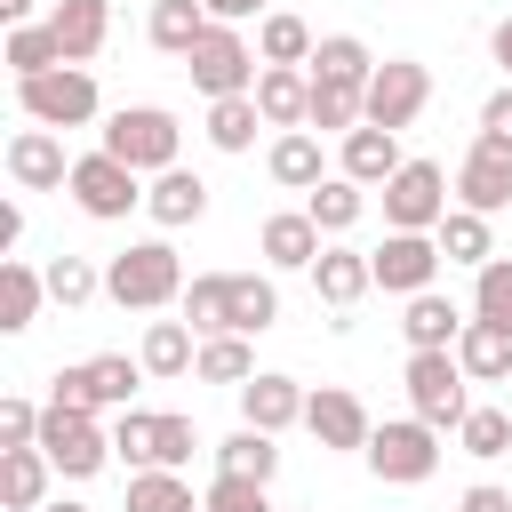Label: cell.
<instances>
[{"label":"cell","mask_w":512,"mask_h":512,"mask_svg":"<svg viewBox=\"0 0 512 512\" xmlns=\"http://www.w3.org/2000/svg\"><path fill=\"white\" fill-rule=\"evenodd\" d=\"M456 440H464V456H480V464L512 456V408H472V416L456 424Z\"/></svg>","instance_id":"42"},{"label":"cell","mask_w":512,"mask_h":512,"mask_svg":"<svg viewBox=\"0 0 512 512\" xmlns=\"http://www.w3.org/2000/svg\"><path fill=\"white\" fill-rule=\"evenodd\" d=\"M312 80H344V88H368V80H376V56H368V40H360V32H328V40L312 48Z\"/></svg>","instance_id":"33"},{"label":"cell","mask_w":512,"mask_h":512,"mask_svg":"<svg viewBox=\"0 0 512 512\" xmlns=\"http://www.w3.org/2000/svg\"><path fill=\"white\" fill-rule=\"evenodd\" d=\"M16 112L32 128H88L96 120V72L88 64H56L40 80H16Z\"/></svg>","instance_id":"6"},{"label":"cell","mask_w":512,"mask_h":512,"mask_svg":"<svg viewBox=\"0 0 512 512\" xmlns=\"http://www.w3.org/2000/svg\"><path fill=\"white\" fill-rule=\"evenodd\" d=\"M400 168H408V152H400V136H392V128H368V120H360V128L336 144V176H352L360 192H384Z\"/></svg>","instance_id":"15"},{"label":"cell","mask_w":512,"mask_h":512,"mask_svg":"<svg viewBox=\"0 0 512 512\" xmlns=\"http://www.w3.org/2000/svg\"><path fill=\"white\" fill-rule=\"evenodd\" d=\"M304 432L320 440V448H336V456H368V408H360V392H344V384H320L312 400H304Z\"/></svg>","instance_id":"13"},{"label":"cell","mask_w":512,"mask_h":512,"mask_svg":"<svg viewBox=\"0 0 512 512\" xmlns=\"http://www.w3.org/2000/svg\"><path fill=\"white\" fill-rule=\"evenodd\" d=\"M104 296L120 312H168V304H184V256L168 240H128L104 264Z\"/></svg>","instance_id":"1"},{"label":"cell","mask_w":512,"mask_h":512,"mask_svg":"<svg viewBox=\"0 0 512 512\" xmlns=\"http://www.w3.org/2000/svg\"><path fill=\"white\" fill-rule=\"evenodd\" d=\"M480 136H504V144H512V80H504V88L480 104Z\"/></svg>","instance_id":"49"},{"label":"cell","mask_w":512,"mask_h":512,"mask_svg":"<svg viewBox=\"0 0 512 512\" xmlns=\"http://www.w3.org/2000/svg\"><path fill=\"white\" fill-rule=\"evenodd\" d=\"M112 456H128V472H152V416H144V408H120Z\"/></svg>","instance_id":"46"},{"label":"cell","mask_w":512,"mask_h":512,"mask_svg":"<svg viewBox=\"0 0 512 512\" xmlns=\"http://www.w3.org/2000/svg\"><path fill=\"white\" fill-rule=\"evenodd\" d=\"M40 416L48 408H32L24 392H8L0 400V448H40Z\"/></svg>","instance_id":"47"},{"label":"cell","mask_w":512,"mask_h":512,"mask_svg":"<svg viewBox=\"0 0 512 512\" xmlns=\"http://www.w3.org/2000/svg\"><path fill=\"white\" fill-rule=\"evenodd\" d=\"M88 384H96V408H128L136 384H144V360H128V352H96V360H88Z\"/></svg>","instance_id":"41"},{"label":"cell","mask_w":512,"mask_h":512,"mask_svg":"<svg viewBox=\"0 0 512 512\" xmlns=\"http://www.w3.org/2000/svg\"><path fill=\"white\" fill-rule=\"evenodd\" d=\"M48 408L96 416V384H88V360H80V368H56V376H48Z\"/></svg>","instance_id":"48"},{"label":"cell","mask_w":512,"mask_h":512,"mask_svg":"<svg viewBox=\"0 0 512 512\" xmlns=\"http://www.w3.org/2000/svg\"><path fill=\"white\" fill-rule=\"evenodd\" d=\"M368 288H376L368 256H360V248H344V240H328V248H320V264H312V296H320L328 312H352Z\"/></svg>","instance_id":"20"},{"label":"cell","mask_w":512,"mask_h":512,"mask_svg":"<svg viewBox=\"0 0 512 512\" xmlns=\"http://www.w3.org/2000/svg\"><path fill=\"white\" fill-rule=\"evenodd\" d=\"M0 24L16 32V24H32V0H0Z\"/></svg>","instance_id":"54"},{"label":"cell","mask_w":512,"mask_h":512,"mask_svg":"<svg viewBox=\"0 0 512 512\" xmlns=\"http://www.w3.org/2000/svg\"><path fill=\"white\" fill-rule=\"evenodd\" d=\"M144 32H152L160 56H192V48L208 40V8H200V0H152V24H144Z\"/></svg>","instance_id":"31"},{"label":"cell","mask_w":512,"mask_h":512,"mask_svg":"<svg viewBox=\"0 0 512 512\" xmlns=\"http://www.w3.org/2000/svg\"><path fill=\"white\" fill-rule=\"evenodd\" d=\"M264 168H272V184H280V192H312V184H328V160H320V136H312V128L272 136Z\"/></svg>","instance_id":"23"},{"label":"cell","mask_w":512,"mask_h":512,"mask_svg":"<svg viewBox=\"0 0 512 512\" xmlns=\"http://www.w3.org/2000/svg\"><path fill=\"white\" fill-rule=\"evenodd\" d=\"M0 56H8V72H16V80H40V72H56V64H64V48H56V32H48V24H16Z\"/></svg>","instance_id":"38"},{"label":"cell","mask_w":512,"mask_h":512,"mask_svg":"<svg viewBox=\"0 0 512 512\" xmlns=\"http://www.w3.org/2000/svg\"><path fill=\"white\" fill-rule=\"evenodd\" d=\"M400 384H408V416H424L432 432H456L472 416V392H464L472 376L456 368V352H408Z\"/></svg>","instance_id":"4"},{"label":"cell","mask_w":512,"mask_h":512,"mask_svg":"<svg viewBox=\"0 0 512 512\" xmlns=\"http://www.w3.org/2000/svg\"><path fill=\"white\" fill-rule=\"evenodd\" d=\"M216 472H232V480H264V488H272V472H280V440L256 432V424H240L232 440H216Z\"/></svg>","instance_id":"30"},{"label":"cell","mask_w":512,"mask_h":512,"mask_svg":"<svg viewBox=\"0 0 512 512\" xmlns=\"http://www.w3.org/2000/svg\"><path fill=\"white\" fill-rule=\"evenodd\" d=\"M48 32H56V48H64V64H88L104 40H112V0H56L48 16H40Z\"/></svg>","instance_id":"19"},{"label":"cell","mask_w":512,"mask_h":512,"mask_svg":"<svg viewBox=\"0 0 512 512\" xmlns=\"http://www.w3.org/2000/svg\"><path fill=\"white\" fill-rule=\"evenodd\" d=\"M280 320V288L264 272H232V336H264Z\"/></svg>","instance_id":"35"},{"label":"cell","mask_w":512,"mask_h":512,"mask_svg":"<svg viewBox=\"0 0 512 512\" xmlns=\"http://www.w3.org/2000/svg\"><path fill=\"white\" fill-rule=\"evenodd\" d=\"M16 240H24V208H16V200H8V208H0V256H8V248H16Z\"/></svg>","instance_id":"52"},{"label":"cell","mask_w":512,"mask_h":512,"mask_svg":"<svg viewBox=\"0 0 512 512\" xmlns=\"http://www.w3.org/2000/svg\"><path fill=\"white\" fill-rule=\"evenodd\" d=\"M200 512H272V488H264V480H232V472H216V480L200 488Z\"/></svg>","instance_id":"45"},{"label":"cell","mask_w":512,"mask_h":512,"mask_svg":"<svg viewBox=\"0 0 512 512\" xmlns=\"http://www.w3.org/2000/svg\"><path fill=\"white\" fill-rule=\"evenodd\" d=\"M128 512H200L184 472H128Z\"/></svg>","instance_id":"37"},{"label":"cell","mask_w":512,"mask_h":512,"mask_svg":"<svg viewBox=\"0 0 512 512\" xmlns=\"http://www.w3.org/2000/svg\"><path fill=\"white\" fill-rule=\"evenodd\" d=\"M312 48H320V40H312V24H304L296 8H272V16L256 24V56H264V64H304V72H312Z\"/></svg>","instance_id":"32"},{"label":"cell","mask_w":512,"mask_h":512,"mask_svg":"<svg viewBox=\"0 0 512 512\" xmlns=\"http://www.w3.org/2000/svg\"><path fill=\"white\" fill-rule=\"evenodd\" d=\"M400 336H408V352H456L464 312H456L440 288H424V296H408V304H400Z\"/></svg>","instance_id":"22"},{"label":"cell","mask_w":512,"mask_h":512,"mask_svg":"<svg viewBox=\"0 0 512 512\" xmlns=\"http://www.w3.org/2000/svg\"><path fill=\"white\" fill-rule=\"evenodd\" d=\"M456 208H472V216L512 208V144L504 136H472L464 144V160H456Z\"/></svg>","instance_id":"12"},{"label":"cell","mask_w":512,"mask_h":512,"mask_svg":"<svg viewBox=\"0 0 512 512\" xmlns=\"http://www.w3.org/2000/svg\"><path fill=\"white\" fill-rule=\"evenodd\" d=\"M192 448H200L192 416H152V472H184V464H192Z\"/></svg>","instance_id":"44"},{"label":"cell","mask_w":512,"mask_h":512,"mask_svg":"<svg viewBox=\"0 0 512 512\" xmlns=\"http://www.w3.org/2000/svg\"><path fill=\"white\" fill-rule=\"evenodd\" d=\"M432 104V72L416 64V56H384L376 64V80H368V128H416V112Z\"/></svg>","instance_id":"11"},{"label":"cell","mask_w":512,"mask_h":512,"mask_svg":"<svg viewBox=\"0 0 512 512\" xmlns=\"http://www.w3.org/2000/svg\"><path fill=\"white\" fill-rule=\"evenodd\" d=\"M40 296H48V272H32L24 256H0V336H24L40 320Z\"/></svg>","instance_id":"25"},{"label":"cell","mask_w":512,"mask_h":512,"mask_svg":"<svg viewBox=\"0 0 512 512\" xmlns=\"http://www.w3.org/2000/svg\"><path fill=\"white\" fill-rule=\"evenodd\" d=\"M96 296H104V272H96L88 256H48V304L80 312V304H96Z\"/></svg>","instance_id":"39"},{"label":"cell","mask_w":512,"mask_h":512,"mask_svg":"<svg viewBox=\"0 0 512 512\" xmlns=\"http://www.w3.org/2000/svg\"><path fill=\"white\" fill-rule=\"evenodd\" d=\"M64 192H72V208H80V216H96V224H128V216L144 208V176H136V168H120L112 152H80Z\"/></svg>","instance_id":"7"},{"label":"cell","mask_w":512,"mask_h":512,"mask_svg":"<svg viewBox=\"0 0 512 512\" xmlns=\"http://www.w3.org/2000/svg\"><path fill=\"white\" fill-rule=\"evenodd\" d=\"M184 320L200 328V344L232 336V272H192L184 280Z\"/></svg>","instance_id":"29"},{"label":"cell","mask_w":512,"mask_h":512,"mask_svg":"<svg viewBox=\"0 0 512 512\" xmlns=\"http://www.w3.org/2000/svg\"><path fill=\"white\" fill-rule=\"evenodd\" d=\"M96 152H112V160L136 168V176H168V168H184V128H176L168 104H120V112L104 120V144H96Z\"/></svg>","instance_id":"2"},{"label":"cell","mask_w":512,"mask_h":512,"mask_svg":"<svg viewBox=\"0 0 512 512\" xmlns=\"http://www.w3.org/2000/svg\"><path fill=\"white\" fill-rule=\"evenodd\" d=\"M200 8H208V24H248V16L264 24L272 16V0H200Z\"/></svg>","instance_id":"50"},{"label":"cell","mask_w":512,"mask_h":512,"mask_svg":"<svg viewBox=\"0 0 512 512\" xmlns=\"http://www.w3.org/2000/svg\"><path fill=\"white\" fill-rule=\"evenodd\" d=\"M456 368H464L472 384H504V376H512V328H496V320H464V336H456Z\"/></svg>","instance_id":"24"},{"label":"cell","mask_w":512,"mask_h":512,"mask_svg":"<svg viewBox=\"0 0 512 512\" xmlns=\"http://www.w3.org/2000/svg\"><path fill=\"white\" fill-rule=\"evenodd\" d=\"M144 216H152L160 232H184V224H200V216H208V184H200L192 168H168V176H152V184H144Z\"/></svg>","instance_id":"21"},{"label":"cell","mask_w":512,"mask_h":512,"mask_svg":"<svg viewBox=\"0 0 512 512\" xmlns=\"http://www.w3.org/2000/svg\"><path fill=\"white\" fill-rule=\"evenodd\" d=\"M456 512H512V496H504L496 480H472V488L456 496Z\"/></svg>","instance_id":"51"},{"label":"cell","mask_w":512,"mask_h":512,"mask_svg":"<svg viewBox=\"0 0 512 512\" xmlns=\"http://www.w3.org/2000/svg\"><path fill=\"white\" fill-rule=\"evenodd\" d=\"M40 456L64 472V480H96L112 464V432L96 416H72V408H48L40 416Z\"/></svg>","instance_id":"9"},{"label":"cell","mask_w":512,"mask_h":512,"mask_svg":"<svg viewBox=\"0 0 512 512\" xmlns=\"http://www.w3.org/2000/svg\"><path fill=\"white\" fill-rule=\"evenodd\" d=\"M48 480H56V464L40 448H0V504L8 512H40L48 504Z\"/></svg>","instance_id":"27"},{"label":"cell","mask_w":512,"mask_h":512,"mask_svg":"<svg viewBox=\"0 0 512 512\" xmlns=\"http://www.w3.org/2000/svg\"><path fill=\"white\" fill-rule=\"evenodd\" d=\"M440 264H448V256H440V240H432V232H384V248H368L376 288H384V296H400V304H408V296H424V288L440 280Z\"/></svg>","instance_id":"10"},{"label":"cell","mask_w":512,"mask_h":512,"mask_svg":"<svg viewBox=\"0 0 512 512\" xmlns=\"http://www.w3.org/2000/svg\"><path fill=\"white\" fill-rule=\"evenodd\" d=\"M368 472H376L384 488H424V480L440 472V432H432L424 416L376 424V432H368Z\"/></svg>","instance_id":"5"},{"label":"cell","mask_w":512,"mask_h":512,"mask_svg":"<svg viewBox=\"0 0 512 512\" xmlns=\"http://www.w3.org/2000/svg\"><path fill=\"white\" fill-rule=\"evenodd\" d=\"M472 320L512 328V256H488V264L472 272Z\"/></svg>","instance_id":"43"},{"label":"cell","mask_w":512,"mask_h":512,"mask_svg":"<svg viewBox=\"0 0 512 512\" xmlns=\"http://www.w3.org/2000/svg\"><path fill=\"white\" fill-rule=\"evenodd\" d=\"M304 216H312L328 240H344V232L368 216V192H360L352 176H328V184H312V192H304Z\"/></svg>","instance_id":"28"},{"label":"cell","mask_w":512,"mask_h":512,"mask_svg":"<svg viewBox=\"0 0 512 512\" xmlns=\"http://www.w3.org/2000/svg\"><path fill=\"white\" fill-rule=\"evenodd\" d=\"M448 216V168L440 160H408L384 184V232H440Z\"/></svg>","instance_id":"8"},{"label":"cell","mask_w":512,"mask_h":512,"mask_svg":"<svg viewBox=\"0 0 512 512\" xmlns=\"http://www.w3.org/2000/svg\"><path fill=\"white\" fill-rule=\"evenodd\" d=\"M184 72H192V88H200L208 104H224V96H256L264 56L248 48V32H240V24H208V40L184 56Z\"/></svg>","instance_id":"3"},{"label":"cell","mask_w":512,"mask_h":512,"mask_svg":"<svg viewBox=\"0 0 512 512\" xmlns=\"http://www.w3.org/2000/svg\"><path fill=\"white\" fill-rule=\"evenodd\" d=\"M40 512H88V504H72V496H48V504H40Z\"/></svg>","instance_id":"55"},{"label":"cell","mask_w":512,"mask_h":512,"mask_svg":"<svg viewBox=\"0 0 512 512\" xmlns=\"http://www.w3.org/2000/svg\"><path fill=\"white\" fill-rule=\"evenodd\" d=\"M432 240H440V256H448V264H472V272L496 256V232H488V216H472V208H448Z\"/></svg>","instance_id":"34"},{"label":"cell","mask_w":512,"mask_h":512,"mask_svg":"<svg viewBox=\"0 0 512 512\" xmlns=\"http://www.w3.org/2000/svg\"><path fill=\"white\" fill-rule=\"evenodd\" d=\"M8 176H16V192H64V184H72L64 136H56V128H16V136H8Z\"/></svg>","instance_id":"14"},{"label":"cell","mask_w":512,"mask_h":512,"mask_svg":"<svg viewBox=\"0 0 512 512\" xmlns=\"http://www.w3.org/2000/svg\"><path fill=\"white\" fill-rule=\"evenodd\" d=\"M136 360H144V376H184V368H200V328L192 320H152Z\"/></svg>","instance_id":"26"},{"label":"cell","mask_w":512,"mask_h":512,"mask_svg":"<svg viewBox=\"0 0 512 512\" xmlns=\"http://www.w3.org/2000/svg\"><path fill=\"white\" fill-rule=\"evenodd\" d=\"M256 248H264V264H272V272H312V264H320V248H328V232H320L304 208H280V216H264Z\"/></svg>","instance_id":"17"},{"label":"cell","mask_w":512,"mask_h":512,"mask_svg":"<svg viewBox=\"0 0 512 512\" xmlns=\"http://www.w3.org/2000/svg\"><path fill=\"white\" fill-rule=\"evenodd\" d=\"M192 376H200V384H232V392H240V384L256 376V352H248V336H208Z\"/></svg>","instance_id":"40"},{"label":"cell","mask_w":512,"mask_h":512,"mask_svg":"<svg viewBox=\"0 0 512 512\" xmlns=\"http://www.w3.org/2000/svg\"><path fill=\"white\" fill-rule=\"evenodd\" d=\"M256 112H264V128H304L312 120V72L304 64H264L256 72Z\"/></svg>","instance_id":"18"},{"label":"cell","mask_w":512,"mask_h":512,"mask_svg":"<svg viewBox=\"0 0 512 512\" xmlns=\"http://www.w3.org/2000/svg\"><path fill=\"white\" fill-rule=\"evenodd\" d=\"M304 400H312V392H304L296 376H280V368H256V376L240 384V424H256V432H272V440H280L288 424H304Z\"/></svg>","instance_id":"16"},{"label":"cell","mask_w":512,"mask_h":512,"mask_svg":"<svg viewBox=\"0 0 512 512\" xmlns=\"http://www.w3.org/2000/svg\"><path fill=\"white\" fill-rule=\"evenodd\" d=\"M256 128H264L256 96H224V104H208V144H216V152H256Z\"/></svg>","instance_id":"36"},{"label":"cell","mask_w":512,"mask_h":512,"mask_svg":"<svg viewBox=\"0 0 512 512\" xmlns=\"http://www.w3.org/2000/svg\"><path fill=\"white\" fill-rule=\"evenodd\" d=\"M488 56H496V64H504V80H512V16L488 32Z\"/></svg>","instance_id":"53"}]
</instances>
